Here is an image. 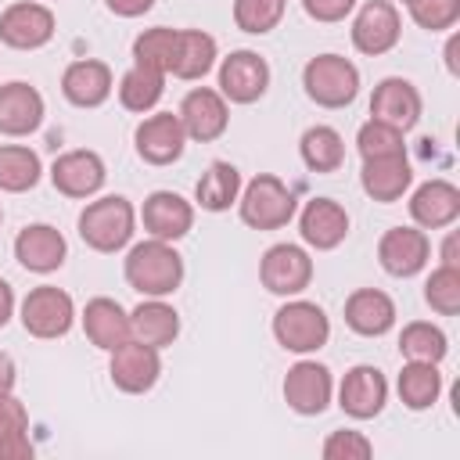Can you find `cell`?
Masks as SVG:
<instances>
[{"mask_svg":"<svg viewBox=\"0 0 460 460\" xmlns=\"http://www.w3.org/2000/svg\"><path fill=\"white\" fill-rule=\"evenodd\" d=\"M302 7L316 22H341L345 14H352L356 0H302Z\"/></svg>","mask_w":460,"mask_h":460,"instance_id":"7bdbcfd3","label":"cell"},{"mask_svg":"<svg viewBox=\"0 0 460 460\" xmlns=\"http://www.w3.org/2000/svg\"><path fill=\"white\" fill-rule=\"evenodd\" d=\"M129 331L137 341L165 349L180 338V313L165 302V298H144L133 313H129Z\"/></svg>","mask_w":460,"mask_h":460,"instance_id":"83f0119b","label":"cell"},{"mask_svg":"<svg viewBox=\"0 0 460 460\" xmlns=\"http://www.w3.org/2000/svg\"><path fill=\"white\" fill-rule=\"evenodd\" d=\"M162 349L155 345H144L137 338L122 341L119 349H111V363H108V374H111V385L119 392H129V395H144L158 385L162 377Z\"/></svg>","mask_w":460,"mask_h":460,"instance_id":"52a82bcc","label":"cell"},{"mask_svg":"<svg viewBox=\"0 0 460 460\" xmlns=\"http://www.w3.org/2000/svg\"><path fill=\"white\" fill-rule=\"evenodd\" d=\"M273 338L280 349L288 352H316L327 345L331 338V320L327 313L316 305V302H305V298H291L284 302L277 313H273Z\"/></svg>","mask_w":460,"mask_h":460,"instance_id":"5b68a950","label":"cell"},{"mask_svg":"<svg viewBox=\"0 0 460 460\" xmlns=\"http://www.w3.org/2000/svg\"><path fill=\"white\" fill-rule=\"evenodd\" d=\"M431 259V241L420 226H392L377 241V262L392 277H413L428 266Z\"/></svg>","mask_w":460,"mask_h":460,"instance_id":"4fadbf2b","label":"cell"},{"mask_svg":"<svg viewBox=\"0 0 460 460\" xmlns=\"http://www.w3.org/2000/svg\"><path fill=\"white\" fill-rule=\"evenodd\" d=\"M424 302L442 316H456L460 313V266L431 270V277L424 284Z\"/></svg>","mask_w":460,"mask_h":460,"instance_id":"f35d334b","label":"cell"},{"mask_svg":"<svg viewBox=\"0 0 460 460\" xmlns=\"http://www.w3.org/2000/svg\"><path fill=\"white\" fill-rule=\"evenodd\" d=\"M83 331H86V338H90L97 349H104V352H111V349H119L122 341L133 338V331H129V313H126L115 298H104V295H97V298L86 302V309H83Z\"/></svg>","mask_w":460,"mask_h":460,"instance_id":"4316f807","label":"cell"},{"mask_svg":"<svg viewBox=\"0 0 460 460\" xmlns=\"http://www.w3.org/2000/svg\"><path fill=\"white\" fill-rule=\"evenodd\" d=\"M305 97L320 108H345L359 93V68L341 54H316L302 68Z\"/></svg>","mask_w":460,"mask_h":460,"instance_id":"277c9868","label":"cell"},{"mask_svg":"<svg viewBox=\"0 0 460 460\" xmlns=\"http://www.w3.org/2000/svg\"><path fill=\"white\" fill-rule=\"evenodd\" d=\"M399 352L406 359H417V363H442L449 352V338L442 327H435L428 320H413L399 334Z\"/></svg>","mask_w":460,"mask_h":460,"instance_id":"e575fe53","label":"cell"},{"mask_svg":"<svg viewBox=\"0 0 460 460\" xmlns=\"http://www.w3.org/2000/svg\"><path fill=\"white\" fill-rule=\"evenodd\" d=\"M65 255H68V244H65L61 230L50 226V223H29L14 237V259L29 273H54V270H61Z\"/></svg>","mask_w":460,"mask_h":460,"instance_id":"ffe728a7","label":"cell"},{"mask_svg":"<svg viewBox=\"0 0 460 460\" xmlns=\"http://www.w3.org/2000/svg\"><path fill=\"white\" fill-rule=\"evenodd\" d=\"M180 122H183V133L187 140H198V144H208V140H219L230 126V108H226V97L212 86H194L183 101H180Z\"/></svg>","mask_w":460,"mask_h":460,"instance_id":"30bf717a","label":"cell"},{"mask_svg":"<svg viewBox=\"0 0 460 460\" xmlns=\"http://www.w3.org/2000/svg\"><path fill=\"white\" fill-rule=\"evenodd\" d=\"M410 216L420 230H442L460 216V187L449 180H428L410 194Z\"/></svg>","mask_w":460,"mask_h":460,"instance_id":"cb8c5ba5","label":"cell"},{"mask_svg":"<svg viewBox=\"0 0 460 460\" xmlns=\"http://www.w3.org/2000/svg\"><path fill=\"white\" fill-rule=\"evenodd\" d=\"M140 219H144V230L151 237H158V241H180L194 226V205L183 194H176V190H155V194L144 198Z\"/></svg>","mask_w":460,"mask_h":460,"instance_id":"ac0fdd59","label":"cell"},{"mask_svg":"<svg viewBox=\"0 0 460 460\" xmlns=\"http://www.w3.org/2000/svg\"><path fill=\"white\" fill-rule=\"evenodd\" d=\"M133 144H137V155L151 165H169L183 155L187 147V133H183V122L180 115L172 111H158V115H147L137 133H133Z\"/></svg>","mask_w":460,"mask_h":460,"instance_id":"e0dca14e","label":"cell"},{"mask_svg":"<svg viewBox=\"0 0 460 460\" xmlns=\"http://www.w3.org/2000/svg\"><path fill=\"white\" fill-rule=\"evenodd\" d=\"M356 151H359V158H385V155H406V144L395 126L367 119L356 133Z\"/></svg>","mask_w":460,"mask_h":460,"instance_id":"74e56055","label":"cell"},{"mask_svg":"<svg viewBox=\"0 0 460 460\" xmlns=\"http://www.w3.org/2000/svg\"><path fill=\"white\" fill-rule=\"evenodd\" d=\"M137 230V208L122 194H108L97 201H86L79 212V237L93 252H119L129 244Z\"/></svg>","mask_w":460,"mask_h":460,"instance_id":"7a4b0ae2","label":"cell"},{"mask_svg":"<svg viewBox=\"0 0 460 460\" xmlns=\"http://www.w3.org/2000/svg\"><path fill=\"white\" fill-rule=\"evenodd\" d=\"M165 93V75L147 68V65H133L122 79H119V101L126 111H151Z\"/></svg>","mask_w":460,"mask_h":460,"instance_id":"836d02e7","label":"cell"},{"mask_svg":"<svg viewBox=\"0 0 460 460\" xmlns=\"http://www.w3.org/2000/svg\"><path fill=\"white\" fill-rule=\"evenodd\" d=\"M399 399L406 410H431L438 392H442V374L438 363H417L406 359V367L399 370Z\"/></svg>","mask_w":460,"mask_h":460,"instance_id":"4dcf8cb0","label":"cell"},{"mask_svg":"<svg viewBox=\"0 0 460 460\" xmlns=\"http://www.w3.org/2000/svg\"><path fill=\"white\" fill-rule=\"evenodd\" d=\"M259 280L273 295H284V298L302 295L313 280V259L298 244H273L259 259Z\"/></svg>","mask_w":460,"mask_h":460,"instance_id":"ba28073f","label":"cell"},{"mask_svg":"<svg viewBox=\"0 0 460 460\" xmlns=\"http://www.w3.org/2000/svg\"><path fill=\"white\" fill-rule=\"evenodd\" d=\"M104 4L119 18H140V14H147L155 7V0H104Z\"/></svg>","mask_w":460,"mask_h":460,"instance_id":"f6af8a7d","label":"cell"},{"mask_svg":"<svg viewBox=\"0 0 460 460\" xmlns=\"http://www.w3.org/2000/svg\"><path fill=\"white\" fill-rule=\"evenodd\" d=\"M298 151L313 172H334L345 162V140L334 126H309L298 140Z\"/></svg>","mask_w":460,"mask_h":460,"instance_id":"1f68e13d","label":"cell"},{"mask_svg":"<svg viewBox=\"0 0 460 460\" xmlns=\"http://www.w3.org/2000/svg\"><path fill=\"white\" fill-rule=\"evenodd\" d=\"M75 323V302L54 284H40L22 298V327L32 338H61Z\"/></svg>","mask_w":460,"mask_h":460,"instance_id":"8992f818","label":"cell"},{"mask_svg":"<svg viewBox=\"0 0 460 460\" xmlns=\"http://www.w3.org/2000/svg\"><path fill=\"white\" fill-rule=\"evenodd\" d=\"M176 36H180V29H165V25L144 29L133 40V65H147V68L169 75L172 72V58H176Z\"/></svg>","mask_w":460,"mask_h":460,"instance_id":"d590c367","label":"cell"},{"mask_svg":"<svg viewBox=\"0 0 460 460\" xmlns=\"http://www.w3.org/2000/svg\"><path fill=\"white\" fill-rule=\"evenodd\" d=\"M115 90V79H111V68L97 58H83V61H72L61 75V93L68 104L75 108H97L111 97Z\"/></svg>","mask_w":460,"mask_h":460,"instance_id":"603a6c76","label":"cell"},{"mask_svg":"<svg viewBox=\"0 0 460 460\" xmlns=\"http://www.w3.org/2000/svg\"><path fill=\"white\" fill-rule=\"evenodd\" d=\"M385 402H388V381H385V374H381L377 367H370V363L352 367V370L341 377V385H338V406H341L349 417H356V420L377 417V413L385 410Z\"/></svg>","mask_w":460,"mask_h":460,"instance_id":"2e32d148","label":"cell"},{"mask_svg":"<svg viewBox=\"0 0 460 460\" xmlns=\"http://www.w3.org/2000/svg\"><path fill=\"white\" fill-rule=\"evenodd\" d=\"M126 284L144 298H165L183 284V255L172 248V241L147 237L126 255Z\"/></svg>","mask_w":460,"mask_h":460,"instance_id":"6da1fadb","label":"cell"},{"mask_svg":"<svg viewBox=\"0 0 460 460\" xmlns=\"http://www.w3.org/2000/svg\"><path fill=\"white\" fill-rule=\"evenodd\" d=\"M331 395H334V377L316 359H298L284 377V402L302 417L323 413L331 406Z\"/></svg>","mask_w":460,"mask_h":460,"instance_id":"8fae6325","label":"cell"},{"mask_svg":"<svg viewBox=\"0 0 460 460\" xmlns=\"http://www.w3.org/2000/svg\"><path fill=\"white\" fill-rule=\"evenodd\" d=\"M442 266H460V237H456V230H449L446 241H442Z\"/></svg>","mask_w":460,"mask_h":460,"instance_id":"7dc6e473","label":"cell"},{"mask_svg":"<svg viewBox=\"0 0 460 460\" xmlns=\"http://www.w3.org/2000/svg\"><path fill=\"white\" fill-rule=\"evenodd\" d=\"M237 194H241V172H237V165H230L223 158L208 162V169L194 183V201L205 212H226L237 201Z\"/></svg>","mask_w":460,"mask_h":460,"instance_id":"f1b7e54d","label":"cell"},{"mask_svg":"<svg viewBox=\"0 0 460 460\" xmlns=\"http://www.w3.org/2000/svg\"><path fill=\"white\" fill-rule=\"evenodd\" d=\"M402 36V18L392 0H367L352 18V47L359 54H388Z\"/></svg>","mask_w":460,"mask_h":460,"instance_id":"9c48e42d","label":"cell"},{"mask_svg":"<svg viewBox=\"0 0 460 460\" xmlns=\"http://www.w3.org/2000/svg\"><path fill=\"white\" fill-rule=\"evenodd\" d=\"M413 183V165L406 155H385V158H363L359 187L374 201H399Z\"/></svg>","mask_w":460,"mask_h":460,"instance_id":"d4e9b609","label":"cell"},{"mask_svg":"<svg viewBox=\"0 0 460 460\" xmlns=\"http://www.w3.org/2000/svg\"><path fill=\"white\" fill-rule=\"evenodd\" d=\"M40 155L25 144H4L0 147V190L7 194H22V190H32L40 183Z\"/></svg>","mask_w":460,"mask_h":460,"instance_id":"d6a6232c","label":"cell"},{"mask_svg":"<svg viewBox=\"0 0 460 460\" xmlns=\"http://www.w3.org/2000/svg\"><path fill=\"white\" fill-rule=\"evenodd\" d=\"M288 0H234V22L241 32L262 36L280 25Z\"/></svg>","mask_w":460,"mask_h":460,"instance_id":"8d00e7d4","label":"cell"},{"mask_svg":"<svg viewBox=\"0 0 460 460\" xmlns=\"http://www.w3.org/2000/svg\"><path fill=\"white\" fill-rule=\"evenodd\" d=\"M270 86V65L255 50H234L219 65V93L234 104H252Z\"/></svg>","mask_w":460,"mask_h":460,"instance_id":"7c38bea8","label":"cell"},{"mask_svg":"<svg viewBox=\"0 0 460 460\" xmlns=\"http://www.w3.org/2000/svg\"><path fill=\"white\" fill-rule=\"evenodd\" d=\"M406 7H410V18L428 32L453 29L460 18V0H410Z\"/></svg>","mask_w":460,"mask_h":460,"instance_id":"ab89813d","label":"cell"},{"mask_svg":"<svg viewBox=\"0 0 460 460\" xmlns=\"http://www.w3.org/2000/svg\"><path fill=\"white\" fill-rule=\"evenodd\" d=\"M14 431H29V410L22 406V399H14L7 392V395H0V438L14 435Z\"/></svg>","mask_w":460,"mask_h":460,"instance_id":"b9f144b4","label":"cell"},{"mask_svg":"<svg viewBox=\"0 0 460 460\" xmlns=\"http://www.w3.org/2000/svg\"><path fill=\"white\" fill-rule=\"evenodd\" d=\"M0 223H4V208H0Z\"/></svg>","mask_w":460,"mask_h":460,"instance_id":"681fc988","label":"cell"},{"mask_svg":"<svg viewBox=\"0 0 460 460\" xmlns=\"http://www.w3.org/2000/svg\"><path fill=\"white\" fill-rule=\"evenodd\" d=\"M216 40L201 29H180L176 36V58H172V75L176 79H205L216 65Z\"/></svg>","mask_w":460,"mask_h":460,"instance_id":"f546056e","label":"cell"},{"mask_svg":"<svg viewBox=\"0 0 460 460\" xmlns=\"http://www.w3.org/2000/svg\"><path fill=\"white\" fill-rule=\"evenodd\" d=\"M370 453H374V442L363 431H352V428L331 431L323 438V456L327 460H367Z\"/></svg>","mask_w":460,"mask_h":460,"instance_id":"60d3db41","label":"cell"},{"mask_svg":"<svg viewBox=\"0 0 460 460\" xmlns=\"http://www.w3.org/2000/svg\"><path fill=\"white\" fill-rule=\"evenodd\" d=\"M18 381V370H14V359L7 352H0V395H7Z\"/></svg>","mask_w":460,"mask_h":460,"instance_id":"bcb514c9","label":"cell"},{"mask_svg":"<svg viewBox=\"0 0 460 460\" xmlns=\"http://www.w3.org/2000/svg\"><path fill=\"white\" fill-rule=\"evenodd\" d=\"M237 205H241V219L252 230H280L295 219V194L273 172H259L255 180H248L237 194Z\"/></svg>","mask_w":460,"mask_h":460,"instance_id":"3957f363","label":"cell"},{"mask_svg":"<svg viewBox=\"0 0 460 460\" xmlns=\"http://www.w3.org/2000/svg\"><path fill=\"white\" fill-rule=\"evenodd\" d=\"M32 456V442L29 431H14L0 438V460H29Z\"/></svg>","mask_w":460,"mask_h":460,"instance_id":"ee69618b","label":"cell"},{"mask_svg":"<svg viewBox=\"0 0 460 460\" xmlns=\"http://www.w3.org/2000/svg\"><path fill=\"white\" fill-rule=\"evenodd\" d=\"M11 316H14V291H11V284L0 277V327H7Z\"/></svg>","mask_w":460,"mask_h":460,"instance_id":"c3c4849f","label":"cell"},{"mask_svg":"<svg viewBox=\"0 0 460 460\" xmlns=\"http://www.w3.org/2000/svg\"><path fill=\"white\" fill-rule=\"evenodd\" d=\"M402 4H410V0H402Z\"/></svg>","mask_w":460,"mask_h":460,"instance_id":"f907efd6","label":"cell"},{"mask_svg":"<svg viewBox=\"0 0 460 460\" xmlns=\"http://www.w3.org/2000/svg\"><path fill=\"white\" fill-rule=\"evenodd\" d=\"M370 119L388 122L399 133L413 129L417 119H420V93H417V86L410 79H399V75L381 79L374 86V97H370Z\"/></svg>","mask_w":460,"mask_h":460,"instance_id":"d6986e66","label":"cell"},{"mask_svg":"<svg viewBox=\"0 0 460 460\" xmlns=\"http://www.w3.org/2000/svg\"><path fill=\"white\" fill-rule=\"evenodd\" d=\"M345 323L363 338H381L395 323V302L377 288H359L345 298Z\"/></svg>","mask_w":460,"mask_h":460,"instance_id":"484cf974","label":"cell"},{"mask_svg":"<svg viewBox=\"0 0 460 460\" xmlns=\"http://www.w3.org/2000/svg\"><path fill=\"white\" fill-rule=\"evenodd\" d=\"M298 234L309 248L331 252L349 237V212L334 198H313L298 216Z\"/></svg>","mask_w":460,"mask_h":460,"instance_id":"44dd1931","label":"cell"},{"mask_svg":"<svg viewBox=\"0 0 460 460\" xmlns=\"http://www.w3.org/2000/svg\"><path fill=\"white\" fill-rule=\"evenodd\" d=\"M54 36V11L36 0L11 4L0 14V40L14 50H40Z\"/></svg>","mask_w":460,"mask_h":460,"instance_id":"9a60e30c","label":"cell"},{"mask_svg":"<svg viewBox=\"0 0 460 460\" xmlns=\"http://www.w3.org/2000/svg\"><path fill=\"white\" fill-rule=\"evenodd\" d=\"M108 180V169H104V158L97 151H86V147H75V151H65L54 158L50 165V183L65 194V198H93Z\"/></svg>","mask_w":460,"mask_h":460,"instance_id":"5bb4252c","label":"cell"},{"mask_svg":"<svg viewBox=\"0 0 460 460\" xmlns=\"http://www.w3.org/2000/svg\"><path fill=\"white\" fill-rule=\"evenodd\" d=\"M47 108H43V93L29 83H4L0 86V133L7 137H29L40 129Z\"/></svg>","mask_w":460,"mask_h":460,"instance_id":"7402d4cb","label":"cell"}]
</instances>
